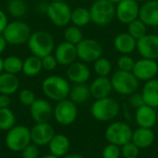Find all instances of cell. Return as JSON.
<instances>
[{
    "mask_svg": "<svg viewBox=\"0 0 158 158\" xmlns=\"http://www.w3.org/2000/svg\"><path fill=\"white\" fill-rule=\"evenodd\" d=\"M27 44L31 55L40 58L52 54L56 47L53 35L45 31H37L31 32Z\"/></svg>",
    "mask_w": 158,
    "mask_h": 158,
    "instance_id": "6da1fadb",
    "label": "cell"
},
{
    "mask_svg": "<svg viewBox=\"0 0 158 158\" xmlns=\"http://www.w3.org/2000/svg\"><path fill=\"white\" fill-rule=\"evenodd\" d=\"M42 89L49 99L57 102L66 99L70 92L68 81L57 75H52L45 78L42 83Z\"/></svg>",
    "mask_w": 158,
    "mask_h": 158,
    "instance_id": "7a4b0ae2",
    "label": "cell"
},
{
    "mask_svg": "<svg viewBox=\"0 0 158 158\" xmlns=\"http://www.w3.org/2000/svg\"><path fill=\"white\" fill-rule=\"evenodd\" d=\"M120 106L118 102L108 96L101 99H96L91 107L92 116L98 121H110L114 119L119 113Z\"/></svg>",
    "mask_w": 158,
    "mask_h": 158,
    "instance_id": "3957f363",
    "label": "cell"
},
{
    "mask_svg": "<svg viewBox=\"0 0 158 158\" xmlns=\"http://www.w3.org/2000/svg\"><path fill=\"white\" fill-rule=\"evenodd\" d=\"M113 90L121 95H131L139 88L140 81L134 76L132 71L117 70L110 78Z\"/></svg>",
    "mask_w": 158,
    "mask_h": 158,
    "instance_id": "277c9868",
    "label": "cell"
},
{
    "mask_svg": "<svg viewBox=\"0 0 158 158\" xmlns=\"http://www.w3.org/2000/svg\"><path fill=\"white\" fill-rule=\"evenodd\" d=\"M89 10L92 22L97 26L108 25L116 18V6L108 0H95Z\"/></svg>",
    "mask_w": 158,
    "mask_h": 158,
    "instance_id": "5b68a950",
    "label": "cell"
},
{
    "mask_svg": "<svg viewBox=\"0 0 158 158\" xmlns=\"http://www.w3.org/2000/svg\"><path fill=\"white\" fill-rule=\"evenodd\" d=\"M31 34L30 26L21 20H13L8 22L2 35L7 44L20 45L26 44Z\"/></svg>",
    "mask_w": 158,
    "mask_h": 158,
    "instance_id": "8992f818",
    "label": "cell"
},
{
    "mask_svg": "<svg viewBox=\"0 0 158 158\" xmlns=\"http://www.w3.org/2000/svg\"><path fill=\"white\" fill-rule=\"evenodd\" d=\"M132 132L131 128L127 123L117 121L108 125L105 131V137L108 143L121 147L131 141Z\"/></svg>",
    "mask_w": 158,
    "mask_h": 158,
    "instance_id": "52a82bcc",
    "label": "cell"
},
{
    "mask_svg": "<svg viewBox=\"0 0 158 158\" xmlns=\"http://www.w3.org/2000/svg\"><path fill=\"white\" fill-rule=\"evenodd\" d=\"M76 49L78 58L84 63L94 62L103 55L102 44L91 38H84L76 45Z\"/></svg>",
    "mask_w": 158,
    "mask_h": 158,
    "instance_id": "ba28073f",
    "label": "cell"
},
{
    "mask_svg": "<svg viewBox=\"0 0 158 158\" xmlns=\"http://www.w3.org/2000/svg\"><path fill=\"white\" fill-rule=\"evenodd\" d=\"M71 11V8L67 2H51L47 5L45 12L54 25L65 27L70 22Z\"/></svg>",
    "mask_w": 158,
    "mask_h": 158,
    "instance_id": "9c48e42d",
    "label": "cell"
},
{
    "mask_svg": "<svg viewBox=\"0 0 158 158\" xmlns=\"http://www.w3.org/2000/svg\"><path fill=\"white\" fill-rule=\"evenodd\" d=\"M31 131L24 126H16L9 130L6 143V146L12 151H22L27 145L30 144Z\"/></svg>",
    "mask_w": 158,
    "mask_h": 158,
    "instance_id": "30bf717a",
    "label": "cell"
},
{
    "mask_svg": "<svg viewBox=\"0 0 158 158\" xmlns=\"http://www.w3.org/2000/svg\"><path fill=\"white\" fill-rule=\"evenodd\" d=\"M54 113L56 120L59 124L68 126L76 120L78 116V109L74 102L71 100L64 99L57 103Z\"/></svg>",
    "mask_w": 158,
    "mask_h": 158,
    "instance_id": "8fae6325",
    "label": "cell"
},
{
    "mask_svg": "<svg viewBox=\"0 0 158 158\" xmlns=\"http://www.w3.org/2000/svg\"><path fill=\"white\" fill-rule=\"evenodd\" d=\"M140 6L136 0H121L116 5V18L123 24H129L139 18Z\"/></svg>",
    "mask_w": 158,
    "mask_h": 158,
    "instance_id": "7c38bea8",
    "label": "cell"
},
{
    "mask_svg": "<svg viewBox=\"0 0 158 158\" xmlns=\"http://www.w3.org/2000/svg\"><path fill=\"white\" fill-rule=\"evenodd\" d=\"M132 73L139 81H148L156 79L158 74V63L156 60L142 57L135 61Z\"/></svg>",
    "mask_w": 158,
    "mask_h": 158,
    "instance_id": "4fadbf2b",
    "label": "cell"
},
{
    "mask_svg": "<svg viewBox=\"0 0 158 158\" xmlns=\"http://www.w3.org/2000/svg\"><path fill=\"white\" fill-rule=\"evenodd\" d=\"M136 49L143 58L158 59V35L145 34L137 41Z\"/></svg>",
    "mask_w": 158,
    "mask_h": 158,
    "instance_id": "5bb4252c",
    "label": "cell"
},
{
    "mask_svg": "<svg viewBox=\"0 0 158 158\" xmlns=\"http://www.w3.org/2000/svg\"><path fill=\"white\" fill-rule=\"evenodd\" d=\"M54 56H56L58 65L69 66L78 58L76 45L64 41L55 47Z\"/></svg>",
    "mask_w": 158,
    "mask_h": 158,
    "instance_id": "9a60e30c",
    "label": "cell"
},
{
    "mask_svg": "<svg viewBox=\"0 0 158 158\" xmlns=\"http://www.w3.org/2000/svg\"><path fill=\"white\" fill-rule=\"evenodd\" d=\"M67 77L75 84L86 83L91 77V70L84 62L75 61L68 66Z\"/></svg>",
    "mask_w": 158,
    "mask_h": 158,
    "instance_id": "2e32d148",
    "label": "cell"
},
{
    "mask_svg": "<svg viewBox=\"0 0 158 158\" xmlns=\"http://www.w3.org/2000/svg\"><path fill=\"white\" fill-rule=\"evenodd\" d=\"M139 19L150 27H158V0H146L140 6Z\"/></svg>",
    "mask_w": 158,
    "mask_h": 158,
    "instance_id": "e0dca14e",
    "label": "cell"
},
{
    "mask_svg": "<svg viewBox=\"0 0 158 158\" xmlns=\"http://www.w3.org/2000/svg\"><path fill=\"white\" fill-rule=\"evenodd\" d=\"M55 136L53 127L48 123H38L31 131V141L40 146L49 144L52 138Z\"/></svg>",
    "mask_w": 158,
    "mask_h": 158,
    "instance_id": "ac0fdd59",
    "label": "cell"
},
{
    "mask_svg": "<svg viewBox=\"0 0 158 158\" xmlns=\"http://www.w3.org/2000/svg\"><path fill=\"white\" fill-rule=\"evenodd\" d=\"M157 113L156 108L143 105L141 107L136 109L135 112V120L139 127L152 129L156 124Z\"/></svg>",
    "mask_w": 158,
    "mask_h": 158,
    "instance_id": "d6986e66",
    "label": "cell"
},
{
    "mask_svg": "<svg viewBox=\"0 0 158 158\" xmlns=\"http://www.w3.org/2000/svg\"><path fill=\"white\" fill-rule=\"evenodd\" d=\"M89 87H90L91 96H93L95 100L108 97L113 91L111 80L108 77L97 76V78H95L92 81Z\"/></svg>",
    "mask_w": 158,
    "mask_h": 158,
    "instance_id": "ffe728a7",
    "label": "cell"
},
{
    "mask_svg": "<svg viewBox=\"0 0 158 158\" xmlns=\"http://www.w3.org/2000/svg\"><path fill=\"white\" fill-rule=\"evenodd\" d=\"M114 48L121 55H131L137 47V40L129 32L118 33L113 41Z\"/></svg>",
    "mask_w": 158,
    "mask_h": 158,
    "instance_id": "44dd1931",
    "label": "cell"
},
{
    "mask_svg": "<svg viewBox=\"0 0 158 158\" xmlns=\"http://www.w3.org/2000/svg\"><path fill=\"white\" fill-rule=\"evenodd\" d=\"M31 114L36 122L45 123L51 117L52 106L46 100L36 99L31 106Z\"/></svg>",
    "mask_w": 158,
    "mask_h": 158,
    "instance_id": "7402d4cb",
    "label": "cell"
},
{
    "mask_svg": "<svg viewBox=\"0 0 158 158\" xmlns=\"http://www.w3.org/2000/svg\"><path fill=\"white\" fill-rule=\"evenodd\" d=\"M156 135L152 129L139 127L132 132L131 142L140 149H145L154 143Z\"/></svg>",
    "mask_w": 158,
    "mask_h": 158,
    "instance_id": "603a6c76",
    "label": "cell"
},
{
    "mask_svg": "<svg viewBox=\"0 0 158 158\" xmlns=\"http://www.w3.org/2000/svg\"><path fill=\"white\" fill-rule=\"evenodd\" d=\"M142 95L145 105L150 106L154 108L158 107V80L153 79L145 81Z\"/></svg>",
    "mask_w": 158,
    "mask_h": 158,
    "instance_id": "cb8c5ba5",
    "label": "cell"
},
{
    "mask_svg": "<svg viewBox=\"0 0 158 158\" xmlns=\"http://www.w3.org/2000/svg\"><path fill=\"white\" fill-rule=\"evenodd\" d=\"M70 148V143L67 136L63 134L55 135L49 143L51 154L56 157L65 156Z\"/></svg>",
    "mask_w": 158,
    "mask_h": 158,
    "instance_id": "d4e9b609",
    "label": "cell"
},
{
    "mask_svg": "<svg viewBox=\"0 0 158 158\" xmlns=\"http://www.w3.org/2000/svg\"><path fill=\"white\" fill-rule=\"evenodd\" d=\"M19 81L15 74L2 72L0 74V94L10 95L19 89Z\"/></svg>",
    "mask_w": 158,
    "mask_h": 158,
    "instance_id": "484cf974",
    "label": "cell"
},
{
    "mask_svg": "<svg viewBox=\"0 0 158 158\" xmlns=\"http://www.w3.org/2000/svg\"><path fill=\"white\" fill-rule=\"evenodd\" d=\"M43 69L42 58L36 56H30L23 60L22 72L29 77H33L38 75Z\"/></svg>",
    "mask_w": 158,
    "mask_h": 158,
    "instance_id": "4316f807",
    "label": "cell"
},
{
    "mask_svg": "<svg viewBox=\"0 0 158 158\" xmlns=\"http://www.w3.org/2000/svg\"><path fill=\"white\" fill-rule=\"evenodd\" d=\"M91 96L90 87L86 83L75 84L69 92V97L75 104H81L86 102Z\"/></svg>",
    "mask_w": 158,
    "mask_h": 158,
    "instance_id": "83f0119b",
    "label": "cell"
},
{
    "mask_svg": "<svg viewBox=\"0 0 158 158\" xmlns=\"http://www.w3.org/2000/svg\"><path fill=\"white\" fill-rule=\"evenodd\" d=\"M70 22L73 25L80 27V28L88 25L90 22H92L90 10L85 8V7H82V6H79V7L74 8L71 11Z\"/></svg>",
    "mask_w": 158,
    "mask_h": 158,
    "instance_id": "f1b7e54d",
    "label": "cell"
},
{
    "mask_svg": "<svg viewBox=\"0 0 158 158\" xmlns=\"http://www.w3.org/2000/svg\"><path fill=\"white\" fill-rule=\"evenodd\" d=\"M6 9L10 16L20 19L27 12V5L24 0H8Z\"/></svg>",
    "mask_w": 158,
    "mask_h": 158,
    "instance_id": "f546056e",
    "label": "cell"
},
{
    "mask_svg": "<svg viewBox=\"0 0 158 158\" xmlns=\"http://www.w3.org/2000/svg\"><path fill=\"white\" fill-rule=\"evenodd\" d=\"M23 60L17 56H8L4 58V71L11 74H17L22 71Z\"/></svg>",
    "mask_w": 158,
    "mask_h": 158,
    "instance_id": "4dcf8cb0",
    "label": "cell"
},
{
    "mask_svg": "<svg viewBox=\"0 0 158 158\" xmlns=\"http://www.w3.org/2000/svg\"><path fill=\"white\" fill-rule=\"evenodd\" d=\"M137 41L147 34V26L138 18L128 24V31Z\"/></svg>",
    "mask_w": 158,
    "mask_h": 158,
    "instance_id": "1f68e13d",
    "label": "cell"
},
{
    "mask_svg": "<svg viewBox=\"0 0 158 158\" xmlns=\"http://www.w3.org/2000/svg\"><path fill=\"white\" fill-rule=\"evenodd\" d=\"M64 38L65 41L68 43H70L74 45H77L81 41L84 39L83 33L80 27H77L75 25L69 26L65 31H64Z\"/></svg>",
    "mask_w": 158,
    "mask_h": 158,
    "instance_id": "d6a6232c",
    "label": "cell"
},
{
    "mask_svg": "<svg viewBox=\"0 0 158 158\" xmlns=\"http://www.w3.org/2000/svg\"><path fill=\"white\" fill-rule=\"evenodd\" d=\"M94 70L99 77H108L112 70V64L107 58L101 56L94 62Z\"/></svg>",
    "mask_w": 158,
    "mask_h": 158,
    "instance_id": "836d02e7",
    "label": "cell"
},
{
    "mask_svg": "<svg viewBox=\"0 0 158 158\" xmlns=\"http://www.w3.org/2000/svg\"><path fill=\"white\" fill-rule=\"evenodd\" d=\"M15 124V116L13 112L6 108H0V130L6 131L14 127Z\"/></svg>",
    "mask_w": 158,
    "mask_h": 158,
    "instance_id": "e575fe53",
    "label": "cell"
},
{
    "mask_svg": "<svg viewBox=\"0 0 158 158\" xmlns=\"http://www.w3.org/2000/svg\"><path fill=\"white\" fill-rule=\"evenodd\" d=\"M134 64L135 60L130 55H121L117 61L118 69L123 71H132Z\"/></svg>",
    "mask_w": 158,
    "mask_h": 158,
    "instance_id": "d590c367",
    "label": "cell"
},
{
    "mask_svg": "<svg viewBox=\"0 0 158 158\" xmlns=\"http://www.w3.org/2000/svg\"><path fill=\"white\" fill-rule=\"evenodd\" d=\"M140 154V148L131 141L121 146V156L124 158H137Z\"/></svg>",
    "mask_w": 158,
    "mask_h": 158,
    "instance_id": "8d00e7d4",
    "label": "cell"
},
{
    "mask_svg": "<svg viewBox=\"0 0 158 158\" xmlns=\"http://www.w3.org/2000/svg\"><path fill=\"white\" fill-rule=\"evenodd\" d=\"M121 156V149L119 146L108 143L102 152V158H119Z\"/></svg>",
    "mask_w": 158,
    "mask_h": 158,
    "instance_id": "74e56055",
    "label": "cell"
},
{
    "mask_svg": "<svg viewBox=\"0 0 158 158\" xmlns=\"http://www.w3.org/2000/svg\"><path fill=\"white\" fill-rule=\"evenodd\" d=\"M58 65V62L56 58V56L53 54L47 55L45 56H44L42 58V66H43V69L46 70V71H52L55 70L56 69Z\"/></svg>",
    "mask_w": 158,
    "mask_h": 158,
    "instance_id": "f35d334b",
    "label": "cell"
},
{
    "mask_svg": "<svg viewBox=\"0 0 158 158\" xmlns=\"http://www.w3.org/2000/svg\"><path fill=\"white\" fill-rule=\"evenodd\" d=\"M19 101L25 105V106H31L34 101L36 100L35 98V95L31 91V90H28V89H24V90H21L19 94Z\"/></svg>",
    "mask_w": 158,
    "mask_h": 158,
    "instance_id": "ab89813d",
    "label": "cell"
},
{
    "mask_svg": "<svg viewBox=\"0 0 158 158\" xmlns=\"http://www.w3.org/2000/svg\"><path fill=\"white\" fill-rule=\"evenodd\" d=\"M38 154V148L33 144H29L22 150L23 158H37Z\"/></svg>",
    "mask_w": 158,
    "mask_h": 158,
    "instance_id": "60d3db41",
    "label": "cell"
},
{
    "mask_svg": "<svg viewBox=\"0 0 158 158\" xmlns=\"http://www.w3.org/2000/svg\"><path fill=\"white\" fill-rule=\"evenodd\" d=\"M130 104H131V106L132 107H134L136 109L141 107L142 106L145 105L142 94H137V93H134V94H132L131 95V97H130Z\"/></svg>",
    "mask_w": 158,
    "mask_h": 158,
    "instance_id": "b9f144b4",
    "label": "cell"
},
{
    "mask_svg": "<svg viewBox=\"0 0 158 158\" xmlns=\"http://www.w3.org/2000/svg\"><path fill=\"white\" fill-rule=\"evenodd\" d=\"M7 24H8L7 16H6L5 11L0 9V34L3 33V31H5V29L7 26Z\"/></svg>",
    "mask_w": 158,
    "mask_h": 158,
    "instance_id": "7bdbcfd3",
    "label": "cell"
},
{
    "mask_svg": "<svg viewBox=\"0 0 158 158\" xmlns=\"http://www.w3.org/2000/svg\"><path fill=\"white\" fill-rule=\"evenodd\" d=\"M10 105V98L7 94H0V108H6Z\"/></svg>",
    "mask_w": 158,
    "mask_h": 158,
    "instance_id": "ee69618b",
    "label": "cell"
},
{
    "mask_svg": "<svg viewBox=\"0 0 158 158\" xmlns=\"http://www.w3.org/2000/svg\"><path fill=\"white\" fill-rule=\"evenodd\" d=\"M6 45H7L6 41L5 40L4 36H3L2 34H0V56H1V55L4 53V51L6 50Z\"/></svg>",
    "mask_w": 158,
    "mask_h": 158,
    "instance_id": "f6af8a7d",
    "label": "cell"
},
{
    "mask_svg": "<svg viewBox=\"0 0 158 158\" xmlns=\"http://www.w3.org/2000/svg\"><path fill=\"white\" fill-rule=\"evenodd\" d=\"M4 72V59L0 56V74Z\"/></svg>",
    "mask_w": 158,
    "mask_h": 158,
    "instance_id": "bcb514c9",
    "label": "cell"
},
{
    "mask_svg": "<svg viewBox=\"0 0 158 158\" xmlns=\"http://www.w3.org/2000/svg\"><path fill=\"white\" fill-rule=\"evenodd\" d=\"M65 158H83L80 155H76V154H71V155H69L67 156Z\"/></svg>",
    "mask_w": 158,
    "mask_h": 158,
    "instance_id": "7dc6e473",
    "label": "cell"
},
{
    "mask_svg": "<svg viewBox=\"0 0 158 158\" xmlns=\"http://www.w3.org/2000/svg\"><path fill=\"white\" fill-rule=\"evenodd\" d=\"M108 1H109L110 3H112L113 5H115V6H116V5H118L121 0H108Z\"/></svg>",
    "mask_w": 158,
    "mask_h": 158,
    "instance_id": "c3c4849f",
    "label": "cell"
},
{
    "mask_svg": "<svg viewBox=\"0 0 158 158\" xmlns=\"http://www.w3.org/2000/svg\"><path fill=\"white\" fill-rule=\"evenodd\" d=\"M42 158H58L56 157V156H53V155H50V156H44V157Z\"/></svg>",
    "mask_w": 158,
    "mask_h": 158,
    "instance_id": "681fc988",
    "label": "cell"
},
{
    "mask_svg": "<svg viewBox=\"0 0 158 158\" xmlns=\"http://www.w3.org/2000/svg\"><path fill=\"white\" fill-rule=\"evenodd\" d=\"M51 2H66L67 0H50Z\"/></svg>",
    "mask_w": 158,
    "mask_h": 158,
    "instance_id": "f907efd6",
    "label": "cell"
},
{
    "mask_svg": "<svg viewBox=\"0 0 158 158\" xmlns=\"http://www.w3.org/2000/svg\"><path fill=\"white\" fill-rule=\"evenodd\" d=\"M156 124H158V113H157V118H156Z\"/></svg>",
    "mask_w": 158,
    "mask_h": 158,
    "instance_id": "816d5d0a",
    "label": "cell"
},
{
    "mask_svg": "<svg viewBox=\"0 0 158 158\" xmlns=\"http://www.w3.org/2000/svg\"><path fill=\"white\" fill-rule=\"evenodd\" d=\"M137 2H141V1H146V0H136Z\"/></svg>",
    "mask_w": 158,
    "mask_h": 158,
    "instance_id": "f5cc1de1",
    "label": "cell"
},
{
    "mask_svg": "<svg viewBox=\"0 0 158 158\" xmlns=\"http://www.w3.org/2000/svg\"><path fill=\"white\" fill-rule=\"evenodd\" d=\"M93 158H96V157H93Z\"/></svg>",
    "mask_w": 158,
    "mask_h": 158,
    "instance_id": "db71d44e",
    "label": "cell"
},
{
    "mask_svg": "<svg viewBox=\"0 0 158 158\" xmlns=\"http://www.w3.org/2000/svg\"><path fill=\"white\" fill-rule=\"evenodd\" d=\"M157 35H158V34H157Z\"/></svg>",
    "mask_w": 158,
    "mask_h": 158,
    "instance_id": "11a10c76",
    "label": "cell"
}]
</instances>
